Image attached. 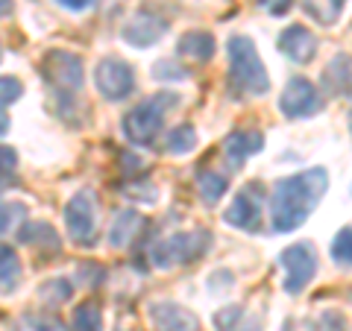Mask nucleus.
<instances>
[{"label":"nucleus","mask_w":352,"mask_h":331,"mask_svg":"<svg viewBox=\"0 0 352 331\" xmlns=\"http://www.w3.org/2000/svg\"><path fill=\"white\" fill-rule=\"evenodd\" d=\"M120 164H124L126 173H138L141 168H144V161H141L138 156H129V152H124V156H120Z\"/></svg>","instance_id":"obj_32"},{"label":"nucleus","mask_w":352,"mask_h":331,"mask_svg":"<svg viewBox=\"0 0 352 331\" xmlns=\"http://www.w3.org/2000/svg\"><path fill=\"white\" fill-rule=\"evenodd\" d=\"M9 331H65V326L59 323V319H53V317H21L15 319L12 326H9Z\"/></svg>","instance_id":"obj_24"},{"label":"nucleus","mask_w":352,"mask_h":331,"mask_svg":"<svg viewBox=\"0 0 352 331\" xmlns=\"http://www.w3.org/2000/svg\"><path fill=\"white\" fill-rule=\"evenodd\" d=\"M258 6H270V12H276V15H282L285 9H288V3L291 0H256Z\"/></svg>","instance_id":"obj_33"},{"label":"nucleus","mask_w":352,"mask_h":331,"mask_svg":"<svg viewBox=\"0 0 352 331\" xmlns=\"http://www.w3.org/2000/svg\"><path fill=\"white\" fill-rule=\"evenodd\" d=\"M153 76H156V80H185L188 71L179 68V65H173V62H168V59H162V62L153 65Z\"/></svg>","instance_id":"obj_29"},{"label":"nucleus","mask_w":352,"mask_h":331,"mask_svg":"<svg viewBox=\"0 0 352 331\" xmlns=\"http://www.w3.org/2000/svg\"><path fill=\"white\" fill-rule=\"evenodd\" d=\"M194 147H197V129L191 124H179L164 138V150H168L170 156H188Z\"/></svg>","instance_id":"obj_19"},{"label":"nucleus","mask_w":352,"mask_h":331,"mask_svg":"<svg viewBox=\"0 0 352 331\" xmlns=\"http://www.w3.org/2000/svg\"><path fill=\"white\" fill-rule=\"evenodd\" d=\"M147 317L156 331H200V319L188 308H182L179 302H170V299L153 302Z\"/></svg>","instance_id":"obj_12"},{"label":"nucleus","mask_w":352,"mask_h":331,"mask_svg":"<svg viewBox=\"0 0 352 331\" xmlns=\"http://www.w3.org/2000/svg\"><path fill=\"white\" fill-rule=\"evenodd\" d=\"M244 319V311H241V305H226L223 311L214 314V326L217 331H235V326Z\"/></svg>","instance_id":"obj_28"},{"label":"nucleus","mask_w":352,"mask_h":331,"mask_svg":"<svg viewBox=\"0 0 352 331\" xmlns=\"http://www.w3.org/2000/svg\"><path fill=\"white\" fill-rule=\"evenodd\" d=\"M6 132H9V117L0 112V135H6Z\"/></svg>","instance_id":"obj_36"},{"label":"nucleus","mask_w":352,"mask_h":331,"mask_svg":"<svg viewBox=\"0 0 352 331\" xmlns=\"http://www.w3.org/2000/svg\"><path fill=\"white\" fill-rule=\"evenodd\" d=\"M226 53H229V80L238 88L241 94L250 97H261L270 91V76L267 68L258 56L256 44L247 36H232L226 41Z\"/></svg>","instance_id":"obj_2"},{"label":"nucleus","mask_w":352,"mask_h":331,"mask_svg":"<svg viewBox=\"0 0 352 331\" xmlns=\"http://www.w3.org/2000/svg\"><path fill=\"white\" fill-rule=\"evenodd\" d=\"M279 50L288 56L294 65H308L317 56V36L308 27L294 24L279 36Z\"/></svg>","instance_id":"obj_13"},{"label":"nucleus","mask_w":352,"mask_h":331,"mask_svg":"<svg viewBox=\"0 0 352 331\" xmlns=\"http://www.w3.org/2000/svg\"><path fill=\"white\" fill-rule=\"evenodd\" d=\"M0 59H3V50H0Z\"/></svg>","instance_id":"obj_38"},{"label":"nucleus","mask_w":352,"mask_h":331,"mask_svg":"<svg viewBox=\"0 0 352 331\" xmlns=\"http://www.w3.org/2000/svg\"><path fill=\"white\" fill-rule=\"evenodd\" d=\"M279 109H282V115L291 117V120L311 117L323 109V97L317 91L314 82H308L305 76H294L279 97Z\"/></svg>","instance_id":"obj_8"},{"label":"nucleus","mask_w":352,"mask_h":331,"mask_svg":"<svg viewBox=\"0 0 352 331\" xmlns=\"http://www.w3.org/2000/svg\"><path fill=\"white\" fill-rule=\"evenodd\" d=\"M21 275H24V267H21L15 249L12 247H0V290L3 293L15 290Z\"/></svg>","instance_id":"obj_18"},{"label":"nucleus","mask_w":352,"mask_h":331,"mask_svg":"<svg viewBox=\"0 0 352 331\" xmlns=\"http://www.w3.org/2000/svg\"><path fill=\"white\" fill-rule=\"evenodd\" d=\"M27 214V205L24 203H9V205H0V238H6L21 220Z\"/></svg>","instance_id":"obj_25"},{"label":"nucleus","mask_w":352,"mask_h":331,"mask_svg":"<svg viewBox=\"0 0 352 331\" xmlns=\"http://www.w3.org/2000/svg\"><path fill=\"white\" fill-rule=\"evenodd\" d=\"M41 73L53 88L59 91H80L82 82H85V73H82V59L74 56L68 50H50L41 62Z\"/></svg>","instance_id":"obj_7"},{"label":"nucleus","mask_w":352,"mask_h":331,"mask_svg":"<svg viewBox=\"0 0 352 331\" xmlns=\"http://www.w3.org/2000/svg\"><path fill=\"white\" fill-rule=\"evenodd\" d=\"M332 258L340 264V267H349L352 261V240H349V226H344L338 231L335 244H332Z\"/></svg>","instance_id":"obj_27"},{"label":"nucleus","mask_w":352,"mask_h":331,"mask_svg":"<svg viewBox=\"0 0 352 331\" xmlns=\"http://www.w3.org/2000/svg\"><path fill=\"white\" fill-rule=\"evenodd\" d=\"M24 97V82L18 76H0V106H12Z\"/></svg>","instance_id":"obj_26"},{"label":"nucleus","mask_w":352,"mask_h":331,"mask_svg":"<svg viewBox=\"0 0 352 331\" xmlns=\"http://www.w3.org/2000/svg\"><path fill=\"white\" fill-rule=\"evenodd\" d=\"M285 331H302V323H288ZM308 331H317V326H308Z\"/></svg>","instance_id":"obj_35"},{"label":"nucleus","mask_w":352,"mask_h":331,"mask_svg":"<svg viewBox=\"0 0 352 331\" xmlns=\"http://www.w3.org/2000/svg\"><path fill=\"white\" fill-rule=\"evenodd\" d=\"M74 326H76V331H103V314H100V308L91 305V302L80 305L74 311Z\"/></svg>","instance_id":"obj_23"},{"label":"nucleus","mask_w":352,"mask_h":331,"mask_svg":"<svg viewBox=\"0 0 352 331\" xmlns=\"http://www.w3.org/2000/svg\"><path fill=\"white\" fill-rule=\"evenodd\" d=\"M279 264L285 267V293L300 296L317 273V252L311 244H294L279 255Z\"/></svg>","instance_id":"obj_6"},{"label":"nucleus","mask_w":352,"mask_h":331,"mask_svg":"<svg viewBox=\"0 0 352 331\" xmlns=\"http://www.w3.org/2000/svg\"><path fill=\"white\" fill-rule=\"evenodd\" d=\"M197 187H200V196L208 203V205H214L220 196L226 194V187H229V179L223 173H214V170H203V173H197Z\"/></svg>","instance_id":"obj_20"},{"label":"nucleus","mask_w":352,"mask_h":331,"mask_svg":"<svg viewBox=\"0 0 352 331\" xmlns=\"http://www.w3.org/2000/svg\"><path fill=\"white\" fill-rule=\"evenodd\" d=\"M208 247H212V231L208 229L176 231V235L162 238L150 247V264L159 270L185 267V264H194L197 258H203Z\"/></svg>","instance_id":"obj_3"},{"label":"nucleus","mask_w":352,"mask_h":331,"mask_svg":"<svg viewBox=\"0 0 352 331\" xmlns=\"http://www.w3.org/2000/svg\"><path fill=\"white\" fill-rule=\"evenodd\" d=\"M94 82H97V91H100L106 100H124V97L132 94V88H135V71H132V65H126L124 59L109 56L97 65Z\"/></svg>","instance_id":"obj_9"},{"label":"nucleus","mask_w":352,"mask_h":331,"mask_svg":"<svg viewBox=\"0 0 352 331\" xmlns=\"http://www.w3.org/2000/svg\"><path fill=\"white\" fill-rule=\"evenodd\" d=\"M21 240H24V244H32L36 249H41V247L59 249V235H56V229H53L50 223H32V226H27L24 231H21Z\"/></svg>","instance_id":"obj_21"},{"label":"nucleus","mask_w":352,"mask_h":331,"mask_svg":"<svg viewBox=\"0 0 352 331\" xmlns=\"http://www.w3.org/2000/svg\"><path fill=\"white\" fill-rule=\"evenodd\" d=\"M264 147V135L258 129H238V132H229L226 141H223V152L232 170H238L247 159H252L256 152H261Z\"/></svg>","instance_id":"obj_14"},{"label":"nucleus","mask_w":352,"mask_h":331,"mask_svg":"<svg viewBox=\"0 0 352 331\" xmlns=\"http://www.w3.org/2000/svg\"><path fill=\"white\" fill-rule=\"evenodd\" d=\"M12 12V0H0V18H6Z\"/></svg>","instance_id":"obj_34"},{"label":"nucleus","mask_w":352,"mask_h":331,"mask_svg":"<svg viewBox=\"0 0 352 331\" xmlns=\"http://www.w3.org/2000/svg\"><path fill=\"white\" fill-rule=\"evenodd\" d=\"M71 296H74V284L68 279H50L38 288V299L44 305H62V302H68Z\"/></svg>","instance_id":"obj_22"},{"label":"nucleus","mask_w":352,"mask_h":331,"mask_svg":"<svg viewBox=\"0 0 352 331\" xmlns=\"http://www.w3.org/2000/svg\"><path fill=\"white\" fill-rule=\"evenodd\" d=\"M179 106V94H156L150 100L138 103L132 112L124 117V135L129 144L147 147L156 141V135L164 126V115Z\"/></svg>","instance_id":"obj_4"},{"label":"nucleus","mask_w":352,"mask_h":331,"mask_svg":"<svg viewBox=\"0 0 352 331\" xmlns=\"http://www.w3.org/2000/svg\"><path fill=\"white\" fill-rule=\"evenodd\" d=\"M65 226H68V235L74 240H80V244L94 235L97 205H94L91 191H80L68 200V205H65Z\"/></svg>","instance_id":"obj_10"},{"label":"nucleus","mask_w":352,"mask_h":331,"mask_svg":"<svg viewBox=\"0 0 352 331\" xmlns=\"http://www.w3.org/2000/svg\"><path fill=\"white\" fill-rule=\"evenodd\" d=\"M326 191L329 173L323 168H308L288 179H279L270 191V226L276 231L300 229Z\"/></svg>","instance_id":"obj_1"},{"label":"nucleus","mask_w":352,"mask_h":331,"mask_svg":"<svg viewBox=\"0 0 352 331\" xmlns=\"http://www.w3.org/2000/svg\"><path fill=\"white\" fill-rule=\"evenodd\" d=\"M214 50H217V41L212 32H206V30H191L176 41V53L191 62H208L214 56Z\"/></svg>","instance_id":"obj_15"},{"label":"nucleus","mask_w":352,"mask_h":331,"mask_svg":"<svg viewBox=\"0 0 352 331\" xmlns=\"http://www.w3.org/2000/svg\"><path fill=\"white\" fill-rule=\"evenodd\" d=\"M18 170V152L12 147L0 144V179H12Z\"/></svg>","instance_id":"obj_30"},{"label":"nucleus","mask_w":352,"mask_h":331,"mask_svg":"<svg viewBox=\"0 0 352 331\" xmlns=\"http://www.w3.org/2000/svg\"><path fill=\"white\" fill-rule=\"evenodd\" d=\"M62 9H71V12H85V9H91L97 0H56Z\"/></svg>","instance_id":"obj_31"},{"label":"nucleus","mask_w":352,"mask_h":331,"mask_svg":"<svg viewBox=\"0 0 352 331\" xmlns=\"http://www.w3.org/2000/svg\"><path fill=\"white\" fill-rule=\"evenodd\" d=\"M323 80L332 88L335 97H349V56L346 53H338V56L329 62Z\"/></svg>","instance_id":"obj_17"},{"label":"nucleus","mask_w":352,"mask_h":331,"mask_svg":"<svg viewBox=\"0 0 352 331\" xmlns=\"http://www.w3.org/2000/svg\"><path fill=\"white\" fill-rule=\"evenodd\" d=\"M164 32H168V21H164L162 15H156V12H135L124 24V30H120V38H124L129 47L144 50V47L159 44Z\"/></svg>","instance_id":"obj_11"},{"label":"nucleus","mask_w":352,"mask_h":331,"mask_svg":"<svg viewBox=\"0 0 352 331\" xmlns=\"http://www.w3.org/2000/svg\"><path fill=\"white\" fill-rule=\"evenodd\" d=\"M264 200H267V191H264L261 182H250L235 194V200L229 203V208L223 212V220L229 226H235L241 231H258L261 229V214H264Z\"/></svg>","instance_id":"obj_5"},{"label":"nucleus","mask_w":352,"mask_h":331,"mask_svg":"<svg viewBox=\"0 0 352 331\" xmlns=\"http://www.w3.org/2000/svg\"><path fill=\"white\" fill-rule=\"evenodd\" d=\"M344 3H346V0H329V6H332V15L340 12V9H344Z\"/></svg>","instance_id":"obj_37"},{"label":"nucleus","mask_w":352,"mask_h":331,"mask_svg":"<svg viewBox=\"0 0 352 331\" xmlns=\"http://www.w3.org/2000/svg\"><path fill=\"white\" fill-rule=\"evenodd\" d=\"M141 229H144V217H141L138 212H120L112 220V226H109V244H112L115 249H124L138 238Z\"/></svg>","instance_id":"obj_16"}]
</instances>
